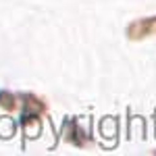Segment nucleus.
<instances>
[{
    "mask_svg": "<svg viewBox=\"0 0 156 156\" xmlns=\"http://www.w3.org/2000/svg\"><path fill=\"white\" fill-rule=\"evenodd\" d=\"M12 133H15L12 123L9 119H2V121H0V137H11Z\"/></svg>",
    "mask_w": 156,
    "mask_h": 156,
    "instance_id": "7ed1b4c3",
    "label": "nucleus"
},
{
    "mask_svg": "<svg viewBox=\"0 0 156 156\" xmlns=\"http://www.w3.org/2000/svg\"><path fill=\"white\" fill-rule=\"evenodd\" d=\"M0 104L6 110H12L15 108V96H12L11 92H0Z\"/></svg>",
    "mask_w": 156,
    "mask_h": 156,
    "instance_id": "f03ea898",
    "label": "nucleus"
},
{
    "mask_svg": "<svg viewBox=\"0 0 156 156\" xmlns=\"http://www.w3.org/2000/svg\"><path fill=\"white\" fill-rule=\"evenodd\" d=\"M127 36L131 40H142L148 36H156V17H148V19H140L135 23L129 25Z\"/></svg>",
    "mask_w": 156,
    "mask_h": 156,
    "instance_id": "f257e3e1",
    "label": "nucleus"
}]
</instances>
